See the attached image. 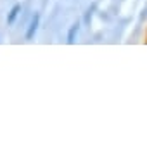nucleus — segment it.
Instances as JSON below:
<instances>
[{
  "label": "nucleus",
  "mask_w": 147,
  "mask_h": 147,
  "mask_svg": "<svg viewBox=\"0 0 147 147\" xmlns=\"http://www.w3.org/2000/svg\"><path fill=\"white\" fill-rule=\"evenodd\" d=\"M38 24H40V14H35L33 19H31V24H30V28L26 31V40H31L35 36V31L38 30Z\"/></svg>",
  "instance_id": "obj_1"
},
{
  "label": "nucleus",
  "mask_w": 147,
  "mask_h": 147,
  "mask_svg": "<svg viewBox=\"0 0 147 147\" xmlns=\"http://www.w3.org/2000/svg\"><path fill=\"white\" fill-rule=\"evenodd\" d=\"M19 11H21V5H19V4H18V5H14V7L11 9L9 16H7V24H14V21H16V18H18Z\"/></svg>",
  "instance_id": "obj_2"
},
{
  "label": "nucleus",
  "mask_w": 147,
  "mask_h": 147,
  "mask_svg": "<svg viewBox=\"0 0 147 147\" xmlns=\"http://www.w3.org/2000/svg\"><path fill=\"white\" fill-rule=\"evenodd\" d=\"M78 33V24H73L71 26V30H69V33H67V43H73L75 42V35Z\"/></svg>",
  "instance_id": "obj_3"
}]
</instances>
